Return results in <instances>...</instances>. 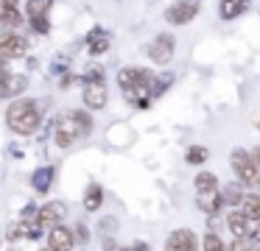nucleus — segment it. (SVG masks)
Listing matches in <instances>:
<instances>
[{"label": "nucleus", "instance_id": "nucleus-4", "mask_svg": "<svg viewBox=\"0 0 260 251\" xmlns=\"http://www.w3.org/2000/svg\"><path fill=\"white\" fill-rule=\"evenodd\" d=\"M230 165H232V170H235V176H238V182H241V184H246V187H257V184H260V170H257V165H254L252 154H246L243 148H235V151H232Z\"/></svg>", "mask_w": 260, "mask_h": 251}, {"label": "nucleus", "instance_id": "nucleus-12", "mask_svg": "<svg viewBox=\"0 0 260 251\" xmlns=\"http://www.w3.org/2000/svg\"><path fill=\"white\" fill-rule=\"evenodd\" d=\"M196 204H199V209L202 212H207V215H218L221 212V190L218 187H213V190H199V198H196Z\"/></svg>", "mask_w": 260, "mask_h": 251}, {"label": "nucleus", "instance_id": "nucleus-29", "mask_svg": "<svg viewBox=\"0 0 260 251\" xmlns=\"http://www.w3.org/2000/svg\"><path fill=\"white\" fill-rule=\"evenodd\" d=\"M123 251H135V248H123Z\"/></svg>", "mask_w": 260, "mask_h": 251}, {"label": "nucleus", "instance_id": "nucleus-15", "mask_svg": "<svg viewBox=\"0 0 260 251\" xmlns=\"http://www.w3.org/2000/svg\"><path fill=\"white\" fill-rule=\"evenodd\" d=\"M246 9H249V0H221L218 3V14L224 17V20H235V17H241Z\"/></svg>", "mask_w": 260, "mask_h": 251}, {"label": "nucleus", "instance_id": "nucleus-8", "mask_svg": "<svg viewBox=\"0 0 260 251\" xmlns=\"http://www.w3.org/2000/svg\"><path fill=\"white\" fill-rule=\"evenodd\" d=\"M28 50V39H23L14 31H0V56L3 59H17Z\"/></svg>", "mask_w": 260, "mask_h": 251}, {"label": "nucleus", "instance_id": "nucleus-10", "mask_svg": "<svg viewBox=\"0 0 260 251\" xmlns=\"http://www.w3.org/2000/svg\"><path fill=\"white\" fill-rule=\"evenodd\" d=\"M196 248H199V240L190 229H176L165 240V251H196Z\"/></svg>", "mask_w": 260, "mask_h": 251}, {"label": "nucleus", "instance_id": "nucleus-17", "mask_svg": "<svg viewBox=\"0 0 260 251\" xmlns=\"http://www.w3.org/2000/svg\"><path fill=\"white\" fill-rule=\"evenodd\" d=\"M0 25H6V28H20L23 25V14H20V9H12V6L0 3Z\"/></svg>", "mask_w": 260, "mask_h": 251}, {"label": "nucleus", "instance_id": "nucleus-16", "mask_svg": "<svg viewBox=\"0 0 260 251\" xmlns=\"http://www.w3.org/2000/svg\"><path fill=\"white\" fill-rule=\"evenodd\" d=\"M241 209H243V215H246L252 223H260V195L257 193H243Z\"/></svg>", "mask_w": 260, "mask_h": 251}, {"label": "nucleus", "instance_id": "nucleus-6", "mask_svg": "<svg viewBox=\"0 0 260 251\" xmlns=\"http://www.w3.org/2000/svg\"><path fill=\"white\" fill-rule=\"evenodd\" d=\"M107 100H109V89L104 84V78H87L84 81V106L92 112L98 109H107Z\"/></svg>", "mask_w": 260, "mask_h": 251}, {"label": "nucleus", "instance_id": "nucleus-13", "mask_svg": "<svg viewBox=\"0 0 260 251\" xmlns=\"http://www.w3.org/2000/svg\"><path fill=\"white\" fill-rule=\"evenodd\" d=\"M226 226H230L232 237H246L249 229H252V221L243 215V209H232L230 215H226Z\"/></svg>", "mask_w": 260, "mask_h": 251}, {"label": "nucleus", "instance_id": "nucleus-27", "mask_svg": "<svg viewBox=\"0 0 260 251\" xmlns=\"http://www.w3.org/2000/svg\"><path fill=\"white\" fill-rule=\"evenodd\" d=\"M252 159H254V165H257V170H260V148L252 151Z\"/></svg>", "mask_w": 260, "mask_h": 251}, {"label": "nucleus", "instance_id": "nucleus-30", "mask_svg": "<svg viewBox=\"0 0 260 251\" xmlns=\"http://www.w3.org/2000/svg\"><path fill=\"white\" fill-rule=\"evenodd\" d=\"M48 251H51V248H48Z\"/></svg>", "mask_w": 260, "mask_h": 251}, {"label": "nucleus", "instance_id": "nucleus-2", "mask_svg": "<svg viewBox=\"0 0 260 251\" xmlns=\"http://www.w3.org/2000/svg\"><path fill=\"white\" fill-rule=\"evenodd\" d=\"M37 100L31 98H23V100H14L12 106L6 109V126L12 128L14 134H34L40 128V120H42V112L37 109Z\"/></svg>", "mask_w": 260, "mask_h": 251}, {"label": "nucleus", "instance_id": "nucleus-21", "mask_svg": "<svg viewBox=\"0 0 260 251\" xmlns=\"http://www.w3.org/2000/svg\"><path fill=\"white\" fill-rule=\"evenodd\" d=\"M51 182H53V170H51V167H42V170L34 173V190H40V193H45V190L51 187Z\"/></svg>", "mask_w": 260, "mask_h": 251}, {"label": "nucleus", "instance_id": "nucleus-22", "mask_svg": "<svg viewBox=\"0 0 260 251\" xmlns=\"http://www.w3.org/2000/svg\"><path fill=\"white\" fill-rule=\"evenodd\" d=\"M213 187H218V178H215V173L202 170V173L196 176V190H213Z\"/></svg>", "mask_w": 260, "mask_h": 251}, {"label": "nucleus", "instance_id": "nucleus-18", "mask_svg": "<svg viewBox=\"0 0 260 251\" xmlns=\"http://www.w3.org/2000/svg\"><path fill=\"white\" fill-rule=\"evenodd\" d=\"M101 201H104V190H101V184L92 182L90 187H87V193H84V209L95 212L98 206H101Z\"/></svg>", "mask_w": 260, "mask_h": 251}, {"label": "nucleus", "instance_id": "nucleus-26", "mask_svg": "<svg viewBox=\"0 0 260 251\" xmlns=\"http://www.w3.org/2000/svg\"><path fill=\"white\" fill-rule=\"evenodd\" d=\"M230 251H254L252 243H249V237H235V243H232Z\"/></svg>", "mask_w": 260, "mask_h": 251}, {"label": "nucleus", "instance_id": "nucleus-25", "mask_svg": "<svg viewBox=\"0 0 260 251\" xmlns=\"http://www.w3.org/2000/svg\"><path fill=\"white\" fill-rule=\"evenodd\" d=\"M207 159V148H190V154H187V162L190 165H199V162Z\"/></svg>", "mask_w": 260, "mask_h": 251}, {"label": "nucleus", "instance_id": "nucleus-11", "mask_svg": "<svg viewBox=\"0 0 260 251\" xmlns=\"http://www.w3.org/2000/svg\"><path fill=\"white\" fill-rule=\"evenodd\" d=\"M37 218L42 221V226H56V223H62L68 218V204H62V201H48L45 206L37 209Z\"/></svg>", "mask_w": 260, "mask_h": 251}, {"label": "nucleus", "instance_id": "nucleus-24", "mask_svg": "<svg viewBox=\"0 0 260 251\" xmlns=\"http://www.w3.org/2000/svg\"><path fill=\"white\" fill-rule=\"evenodd\" d=\"M31 25H34L37 33H48V31H51V22H48V17H31Z\"/></svg>", "mask_w": 260, "mask_h": 251}, {"label": "nucleus", "instance_id": "nucleus-1", "mask_svg": "<svg viewBox=\"0 0 260 251\" xmlns=\"http://www.w3.org/2000/svg\"><path fill=\"white\" fill-rule=\"evenodd\" d=\"M154 73L143 70V67H123L118 73V84L123 89V98L135 103L137 109H148L151 103V89H154Z\"/></svg>", "mask_w": 260, "mask_h": 251}, {"label": "nucleus", "instance_id": "nucleus-7", "mask_svg": "<svg viewBox=\"0 0 260 251\" xmlns=\"http://www.w3.org/2000/svg\"><path fill=\"white\" fill-rule=\"evenodd\" d=\"M174 48H176V42H174L171 33H157L154 42L148 45V59H151L154 64H168V61L174 59Z\"/></svg>", "mask_w": 260, "mask_h": 251}, {"label": "nucleus", "instance_id": "nucleus-20", "mask_svg": "<svg viewBox=\"0 0 260 251\" xmlns=\"http://www.w3.org/2000/svg\"><path fill=\"white\" fill-rule=\"evenodd\" d=\"M51 6H53V0H28L25 3V14H28V20L31 17H48Z\"/></svg>", "mask_w": 260, "mask_h": 251}, {"label": "nucleus", "instance_id": "nucleus-23", "mask_svg": "<svg viewBox=\"0 0 260 251\" xmlns=\"http://www.w3.org/2000/svg\"><path fill=\"white\" fill-rule=\"evenodd\" d=\"M202 251H226V248H224V240H221L218 234H204Z\"/></svg>", "mask_w": 260, "mask_h": 251}, {"label": "nucleus", "instance_id": "nucleus-14", "mask_svg": "<svg viewBox=\"0 0 260 251\" xmlns=\"http://www.w3.org/2000/svg\"><path fill=\"white\" fill-rule=\"evenodd\" d=\"M109 45H112V42H109V33L104 31V28H92L90 37H87V48H90V53H95V56L107 53Z\"/></svg>", "mask_w": 260, "mask_h": 251}, {"label": "nucleus", "instance_id": "nucleus-5", "mask_svg": "<svg viewBox=\"0 0 260 251\" xmlns=\"http://www.w3.org/2000/svg\"><path fill=\"white\" fill-rule=\"evenodd\" d=\"M199 9H202V0H176V3L168 6L165 11V20L171 25H187L199 17Z\"/></svg>", "mask_w": 260, "mask_h": 251}, {"label": "nucleus", "instance_id": "nucleus-28", "mask_svg": "<svg viewBox=\"0 0 260 251\" xmlns=\"http://www.w3.org/2000/svg\"><path fill=\"white\" fill-rule=\"evenodd\" d=\"M0 3H3V6H12V9H17L20 0H0Z\"/></svg>", "mask_w": 260, "mask_h": 251}, {"label": "nucleus", "instance_id": "nucleus-9", "mask_svg": "<svg viewBox=\"0 0 260 251\" xmlns=\"http://www.w3.org/2000/svg\"><path fill=\"white\" fill-rule=\"evenodd\" d=\"M73 245H76L73 229H68L64 223L51 226V232H48V248L51 251H73Z\"/></svg>", "mask_w": 260, "mask_h": 251}, {"label": "nucleus", "instance_id": "nucleus-3", "mask_svg": "<svg viewBox=\"0 0 260 251\" xmlns=\"http://www.w3.org/2000/svg\"><path fill=\"white\" fill-rule=\"evenodd\" d=\"M90 128H92V120H90L87 112H81V109L64 112V115L59 117V123H56V145L59 148H70L76 139L87 137Z\"/></svg>", "mask_w": 260, "mask_h": 251}, {"label": "nucleus", "instance_id": "nucleus-19", "mask_svg": "<svg viewBox=\"0 0 260 251\" xmlns=\"http://www.w3.org/2000/svg\"><path fill=\"white\" fill-rule=\"evenodd\" d=\"M241 198H243V190H241V182H232L224 187V193H221V201L230 206H241Z\"/></svg>", "mask_w": 260, "mask_h": 251}]
</instances>
